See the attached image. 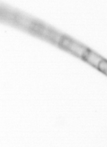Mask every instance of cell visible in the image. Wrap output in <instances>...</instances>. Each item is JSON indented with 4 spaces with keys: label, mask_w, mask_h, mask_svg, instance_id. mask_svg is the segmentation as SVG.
I'll list each match as a JSON object with an SVG mask.
<instances>
[{
    "label": "cell",
    "mask_w": 107,
    "mask_h": 147,
    "mask_svg": "<svg viewBox=\"0 0 107 147\" xmlns=\"http://www.w3.org/2000/svg\"><path fill=\"white\" fill-rule=\"evenodd\" d=\"M99 70L101 71L102 73L107 75V61L106 59H102V61L99 63L97 66Z\"/></svg>",
    "instance_id": "cell-2"
},
{
    "label": "cell",
    "mask_w": 107,
    "mask_h": 147,
    "mask_svg": "<svg viewBox=\"0 0 107 147\" xmlns=\"http://www.w3.org/2000/svg\"><path fill=\"white\" fill-rule=\"evenodd\" d=\"M85 55L87 61L96 67H97L99 63L103 59L98 55L94 52H92L90 51L89 52L87 51L85 53Z\"/></svg>",
    "instance_id": "cell-1"
}]
</instances>
